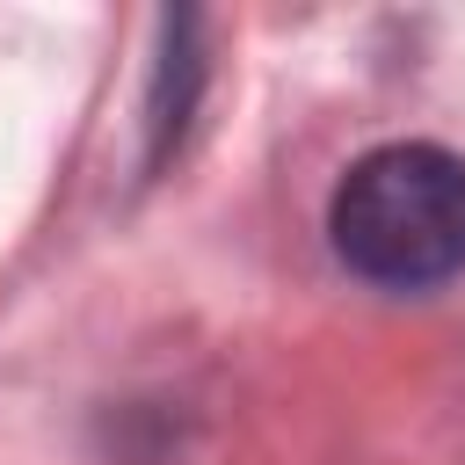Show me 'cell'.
Instances as JSON below:
<instances>
[{"mask_svg": "<svg viewBox=\"0 0 465 465\" xmlns=\"http://www.w3.org/2000/svg\"><path fill=\"white\" fill-rule=\"evenodd\" d=\"M334 254L385 291H429L465 276V160L400 138L363 153L327 203Z\"/></svg>", "mask_w": 465, "mask_h": 465, "instance_id": "6da1fadb", "label": "cell"}, {"mask_svg": "<svg viewBox=\"0 0 465 465\" xmlns=\"http://www.w3.org/2000/svg\"><path fill=\"white\" fill-rule=\"evenodd\" d=\"M189 36H196V22L189 15H167V58L153 73V153H145V167H160L167 145L189 124V102H196V80H203V58L189 51Z\"/></svg>", "mask_w": 465, "mask_h": 465, "instance_id": "7a4b0ae2", "label": "cell"}]
</instances>
